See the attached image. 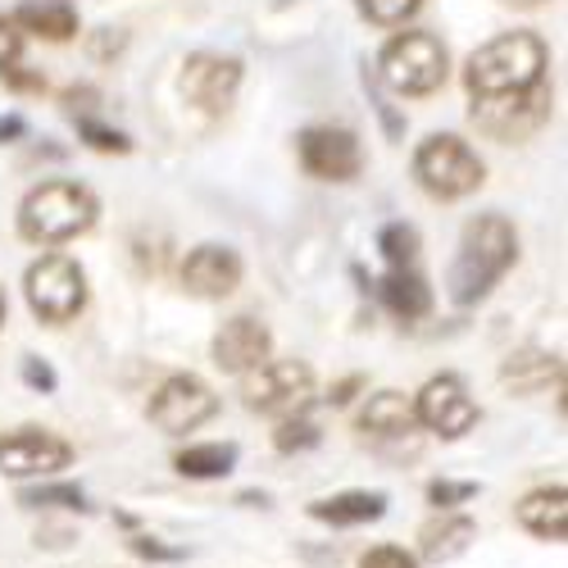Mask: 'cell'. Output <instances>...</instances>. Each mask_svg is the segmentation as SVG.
Instances as JSON below:
<instances>
[{"instance_id": "obj_1", "label": "cell", "mask_w": 568, "mask_h": 568, "mask_svg": "<svg viewBox=\"0 0 568 568\" xmlns=\"http://www.w3.org/2000/svg\"><path fill=\"white\" fill-rule=\"evenodd\" d=\"M518 260V236L514 223L500 214H483L464 227L459 255L450 264V301L455 305H473L483 301L496 282L505 277V268Z\"/></svg>"}, {"instance_id": "obj_2", "label": "cell", "mask_w": 568, "mask_h": 568, "mask_svg": "<svg viewBox=\"0 0 568 568\" xmlns=\"http://www.w3.org/2000/svg\"><path fill=\"white\" fill-rule=\"evenodd\" d=\"M541 69H546V45L532 32H505L468 55L464 82L478 101L518 97V91H532L541 82Z\"/></svg>"}, {"instance_id": "obj_3", "label": "cell", "mask_w": 568, "mask_h": 568, "mask_svg": "<svg viewBox=\"0 0 568 568\" xmlns=\"http://www.w3.org/2000/svg\"><path fill=\"white\" fill-rule=\"evenodd\" d=\"M91 223H97V196L78 182H41L19 210V232L41 246L69 242Z\"/></svg>"}, {"instance_id": "obj_4", "label": "cell", "mask_w": 568, "mask_h": 568, "mask_svg": "<svg viewBox=\"0 0 568 568\" xmlns=\"http://www.w3.org/2000/svg\"><path fill=\"white\" fill-rule=\"evenodd\" d=\"M414 173H418V182L428 186L433 196L459 201V196H468V192H478L487 169H483L478 155H473L468 141H459V136H450V132H437V136H428V141L418 146Z\"/></svg>"}, {"instance_id": "obj_5", "label": "cell", "mask_w": 568, "mask_h": 568, "mask_svg": "<svg viewBox=\"0 0 568 568\" xmlns=\"http://www.w3.org/2000/svg\"><path fill=\"white\" fill-rule=\"evenodd\" d=\"M383 78L405 97H428L446 82V45L433 32H405L383 51Z\"/></svg>"}, {"instance_id": "obj_6", "label": "cell", "mask_w": 568, "mask_h": 568, "mask_svg": "<svg viewBox=\"0 0 568 568\" xmlns=\"http://www.w3.org/2000/svg\"><path fill=\"white\" fill-rule=\"evenodd\" d=\"M28 305L45 323H69L87 305V277L73 260L64 255H45L28 268Z\"/></svg>"}, {"instance_id": "obj_7", "label": "cell", "mask_w": 568, "mask_h": 568, "mask_svg": "<svg viewBox=\"0 0 568 568\" xmlns=\"http://www.w3.org/2000/svg\"><path fill=\"white\" fill-rule=\"evenodd\" d=\"M310 392H314V373H310L301 359L260 364V368L246 373V383H242L246 409H260V414H292V409H305V405H310Z\"/></svg>"}, {"instance_id": "obj_8", "label": "cell", "mask_w": 568, "mask_h": 568, "mask_svg": "<svg viewBox=\"0 0 568 568\" xmlns=\"http://www.w3.org/2000/svg\"><path fill=\"white\" fill-rule=\"evenodd\" d=\"M555 110V91L546 82H537L532 91H518V97H491L473 105V123L478 132L496 136V141H524L532 136Z\"/></svg>"}, {"instance_id": "obj_9", "label": "cell", "mask_w": 568, "mask_h": 568, "mask_svg": "<svg viewBox=\"0 0 568 568\" xmlns=\"http://www.w3.org/2000/svg\"><path fill=\"white\" fill-rule=\"evenodd\" d=\"M219 409V400H214V392L201 383V377H169V383L155 392V400H151V423L160 433H192V428H201V423L210 418Z\"/></svg>"}, {"instance_id": "obj_10", "label": "cell", "mask_w": 568, "mask_h": 568, "mask_svg": "<svg viewBox=\"0 0 568 568\" xmlns=\"http://www.w3.org/2000/svg\"><path fill=\"white\" fill-rule=\"evenodd\" d=\"M242 87V64L227 60V55H192L182 69V97L192 101L205 114H223Z\"/></svg>"}, {"instance_id": "obj_11", "label": "cell", "mask_w": 568, "mask_h": 568, "mask_svg": "<svg viewBox=\"0 0 568 568\" xmlns=\"http://www.w3.org/2000/svg\"><path fill=\"white\" fill-rule=\"evenodd\" d=\"M414 418L428 423V428L442 433V437H464L473 423H478V405L468 400V392H464L459 377L442 373V377H433V383L423 387V396H418V405H414Z\"/></svg>"}, {"instance_id": "obj_12", "label": "cell", "mask_w": 568, "mask_h": 568, "mask_svg": "<svg viewBox=\"0 0 568 568\" xmlns=\"http://www.w3.org/2000/svg\"><path fill=\"white\" fill-rule=\"evenodd\" d=\"M301 164L314 178L346 182L359 173V141L346 128H305L301 132Z\"/></svg>"}, {"instance_id": "obj_13", "label": "cell", "mask_w": 568, "mask_h": 568, "mask_svg": "<svg viewBox=\"0 0 568 568\" xmlns=\"http://www.w3.org/2000/svg\"><path fill=\"white\" fill-rule=\"evenodd\" d=\"M73 459L69 442L41 433V428H23V433H10L0 437V473L10 478H32V473H55Z\"/></svg>"}, {"instance_id": "obj_14", "label": "cell", "mask_w": 568, "mask_h": 568, "mask_svg": "<svg viewBox=\"0 0 568 568\" xmlns=\"http://www.w3.org/2000/svg\"><path fill=\"white\" fill-rule=\"evenodd\" d=\"M236 282H242V260H236L232 251H223V246H201L182 264V287L192 296H205V301L232 296Z\"/></svg>"}, {"instance_id": "obj_15", "label": "cell", "mask_w": 568, "mask_h": 568, "mask_svg": "<svg viewBox=\"0 0 568 568\" xmlns=\"http://www.w3.org/2000/svg\"><path fill=\"white\" fill-rule=\"evenodd\" d=\"M268 327L255 318H232L223 323V333L214 337V364L223 373H251L260 364H268Z\"/></svg>"}, {"instance_id": "obj_16", "label": "cell", "mask_w": 568, "mask_h": 568, "mask_svg": "<svg viewBox=\"0 0 568 568\" xmlns=\"http://www.w3.org/2000/svg\"><path fill=\"white\" fill-rule=\"evenodd\" d=\"M564 377V364L559 355H546V351H514L505 364H500V383L514 392V396H532V392H546L550 383Z\"/></svg>"}, {"instance_id": "obj_17", "label": "cell", "mask_w": 568, "mask_h": 568, "mask_svg": "<svg viewBox=\"0 0 568 568\" xmlns=\"http://www.w3.org/2000/svg\"><path fill=\"white\" fill-rule=\"evenodd\" d=\"M518 524L541 541H564L568 532V496L564 487H541L518 500Z\"/></svg>"}, {"instance_id": "obj_18", "label": "cell", "mask_w": 568, "mask_h": 568, "mask_svg": "<svg viewBox=\"0 0 568 568\" xmlns=\"http://www.w3.org/2000/svg\"><path fill=\"white\" fill-rule=\"evenodd\" d=\"M359 433H368V437H405V433H414L409 396H400V392L368 396V405L359 409Z\"/></svg>"}, {"instance_id": "obj_19", "label": "cell", "mask_w": 568, "mask_h": 568, "mask_svg": "<svg viewBox=\"0 0 568 568\" xmlns=\"http://www.w3.org/2000/svg\"><path fill=\"white\" fill-rule=\"evenodd\" d=\"M383 509H387V496L383 491H342L333 500L310 505V514L318 518V524H333V528L373 524V518H383Z\"/></svg>"}, {"instance_id": "obj_20", "label": "cell", "mask_w": 568, "mask_h": 568, "mask_svg": "<svg viewBox=\"0 0 568 568\" xmlns=\"http://www.w3.org/2000/svg\"><path fill=\"white\" fill-rule=\"evenodd\" d=\"M473 537H478V528H473V518H464V514H442V518H433V524L418 532V541H423V559L446 564V559L464 555Z\"/></svg>"}, {"instance_id": "obj_21", "label": "cell", "mask_w": 568, "mask_h": 568, "mask_svg": "<svg viewBox=\"0 0 568 568\" xmlns=\"http://www.w3.org/2000/svg\"><path fill=\"white\" fill-rule=\"evenodd\" d=\"M377 296H383V305L396 314V318H423L433 310V292H428V282L423 277H414V273H405V268H396L383 287H377Z\"/></svg>"}, {"instance_id": "obj_22", "label": "cell", "mask_w": 568, "mask_h": 568, "mask_svg": "<svg viewBox=\"0 0 568 568\" xmlns=\"http://www.w3.org/2000/svg\"><path fill=\"white\" fill-rule=\"evenodd\" d=\"M19 23L37 37H51V41H69L78 32V14L69 6H60V0H23Z\"/></svg>"}, {"instance_id": "obj_23", "label": "cell", "mask_w": 568, "mask_h": 568, "mask_svg": "<svg viewBox=\"0 0 568 568\" xmlns=\"http://www.w3.org/2000/svg\"><path fill=\"white\" fill-rule=\"evenodd\" d=\"M232 464H236V446L227 442L186 446L178 455V473H186V478H223V473H232Z\"/></svg>"}, {"instance_id": "obj_24", "label": "cell", "mask_w": 568, "mask_h": 568, "mask_svg": "<svg viewBox=\"0 0 568 568\" xmlns=\"http://www.w3.org/2000/svg\"><path fill=\"white\" fill-rule=\"evenodd\" d=\"M377 251L387 255L392 268H405L414 255H418V232L409 223H387L383 236H377Z\"/></svg>"}, {"instance_id": "obj_25", "label": "cell", "mask_w": 568, "mask_h": 568, "mask_svg": "<svg viewBox=\"0 0 568 568\" xmlns=\"http://www.w3.org/2000/svg\"><path fill=\"white\" fill-rule=\"evenodd\" d=\"M19 505H28V509H87V496L78 487H32L19 496Z\"/></svg>"}, {"instance_id": "obj_26", "label": "cell", "mask_w": 568, "mask_h": 568, "mask_svg": "<svg viewBox=\"0 0 568 568\" xmlns=\"http://www.w3.org/2000/svg\"><path fill=\"white\" fill-rule=\"evenodd\" d=\"M418 6H423V0H359V10H364L373 23H383V28H396V23L414 19Z\"/></svg>"}, {"instance_id": "obj_27", "label": "cell", "mask_w": 568, "mask_h": 568, "mask_svg": "<svg viewBox=\"0 0 568 568\" xmlns=\"http://www.w3.org/2000/svg\"><path fill=\"white\" fill-rule=\"evenodd\" d=\"M78 136L87 141V146H97V151H110V155H123L132 141L123 136V132H114V128H105V123H97V119H78Z\"/></svg>"}, {"instance_id": "obj_28", "label": "cell", "mask_w": 568, "mask_h": 568, "mask_svg": "<svg viewBox=\"0 0 568 568\" xmlns=\"http://www.w3.org/2000/svg\"><path fill=\"white\" fill-rule=\"evenodd\" d=\"M273 446H277L282 455H292V450H310V446H318V428H314V423H305V418L282 423V428L273 433Z\"/></svg>"}, {"instance_id": "obj_29", "label": "cell", "mask_w": 568, "mask_h": 568, "mask_svg": "<svg viewBox=\"0 0 568 568\" xmlns=\"http://www.w3.org/2000/svg\"><path fill=\"white\" fill-rule=\"evenodd\" d=\"M473 496H478V483H433L428 487V500L437 505V509H450V505H459V500H473Z\"/></svg>"}, {"instance_id": "obj_30", "label": "cell", "mask_w": 568, "mask_h": 568, "mask_svg": "<svg viewBox=\"0 0 568 568\" xmlns=\"http://www.w3.org/2000/svg\"><path fill=\"white\" fill-rule=\"evenodd\" d=\"M19 55H23V37H19L14 19L0 14V69H14Z\"/></svg>"}, {"instance_id": "obj_31", "label": "cell", "mask_w": 568, "mask_h": 568, "mask_svg": "<svg viewBox=\"0 0 568 568\" xmlns=\"http://www.w3.org/2000/svg\"><path fill=\"white\" fill-rule=\"evenodd\" d=\"M359 568H418L400 546H377V550H368L364 559H359Z\"/></svg>"}, {"instance_id": "obj_32", "label": "cell", "mask_w": 568, "mask_h": 568, "mask_svg": "<svg viewBox=\"0 0 568 568\" xmlns=\"http://www.w3.org/2000/svg\"><path fill=\"white\" fill-rule=\"evenodd\" d=\"M23 383L37 387V392H55V373L45 359H23Z\"/></svg>"}, {"instance_id": "obj_33", "label": "cell", "mask_w": 568, "mask_h": 568, "mask_svg": "<svg viewBox=\"0 0 568 568\" xmlns=\"http://www.w3.org/2000/svg\"><path fill=\"white\" fill-rule=\"evenodd\" d=\"M132 550H136L141 559H160V564H173V559H182V550H173V546H160V541H151V537H132Z\"/></svg>"}, {"instance_id": "obj_34", "label": "cell", "mask_w": 568, "mask_h": 568, "mask_svg": "<svg viewBox=\"0 0 568 568\" xmlns=\"http://www.w3.org/2000/svg\"><path fill=\"white\" fill-rule=\"evenodd\" d=\"M119 51H123V32L101 28L97 37H91V55H97V60H110V55H119Z\"/></svg>"}, {"instance_id": "obj_35", "label": "cell", "mask_w": 568, "mask_h": 568, "mask_svg": "<svg viewBox=\"0 0 568 568\" xmlns=\"http://www.w3.org/2000/svg\"><path fill=\"white\" fill-rule=\"evenodd\" d=\"M0 78H6V87H14V91H41L45 87L41 73H23V69H0Z\"/></svg>"}, {"instance_id": "obj_36", "label": "cell", "mask_w": 568, "mask_h": 568, "mask_svg": "<svg viewBox=\"0 0 568 568\" xmlns=\"http://www.w3.org/2000/svg\"><path fill=\"white\" fill-rule=\"evenodd\" d=\"M359 387H364V377H346V383H337V387H333V396H327V400H333V405H346Z\"/></svg>"}, {"instance_id": "obj_37", "label": "cell", "mask_w": 568, "mask_h": 568, "mask_svg": "<svg viewBox=\"0 0 568 568\" xmlns=\"http://www.w3.org/2000/svg\"><path fill=\"white\" fill-rule=\"evenodd\" d=\"M19 136H23V119H14V114L0 119V141H19Z\"/></svg>"}, {"instance_id": "obj_38", "label": "cell", "mask_w": 568, "mask_h": 568, "mask_svg": "<svg viewBox=\"0 0 568 568\" xmlns=\"http://www.w3.org/2000/svg\"><path fill=\"white\" fill-rule=\"evenodd\" d=\"M0 323H6V296H0Z\"/></svg>"}, {"instance_id": "obj_39", "label": "cell", "mask_w": 568, "mask_h": 568, "mask_svg": "<svg viewBox=\"0 0 568 568\" xmlns=\"http://www.w3.org/2000/svg\"><path fill=\"white\" fill-rule=\"evenodd\" d=\"M514 6H537V0H514Z\"/></svg>"}]
</instances>
